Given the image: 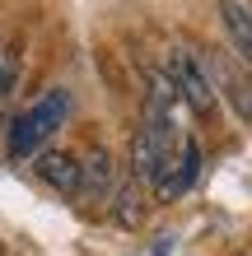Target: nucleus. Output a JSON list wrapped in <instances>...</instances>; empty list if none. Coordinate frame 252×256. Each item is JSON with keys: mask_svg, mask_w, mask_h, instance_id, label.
I'll use <instances>...</instances> for the list:
<instances>
[{"mask_svg": "<svg viewBox=\"0 0 252 256\" xmlns=\"http://www.w3.org/2000/svg\"><path fill=\"white\" fill-rule=\"evenodd\" d=\"M164 80L173 84L177 102H187L196 116H210V112H215V88H210V80L201 74V66L191 61V52H182V47H173V52H168V61H164Z\"/></svg>", "mask_w": 252, "mask_h": 256, "instance_id": "obj_2", "label": "nucleus"}, {"mask_svg": "<svg viewBox=\"0 0 252 256\" xmlns=\"http://www.w3.org/2000/svg\"><path fill=\"white\" fill-rule=\"evenodd\" d=\"M219 19H224V33H229V47L252 66V10L238 5V0H219Z\"/></svg>", "mask_w": 252, "mask_h": 256, "instance_id": "obj_5", "label": "nucleus"}, {"mask_svg": "<svg viewBox=\"0 0 252 256\" xmlns=\"http://www.w3.org/2000/svg\"><path fill=\"white\" fill-rule=\"evenodd\" d=\"M14 88H19V52H14V47H0V108L10 102Z\"/></svg>", "mask_w": 252, "mask_h": 256, "instance_id": "obj_8", "label": "nucleus"}, {"mask_svg": "<svg viewBox=\"0 0 252 256\" xmlns=\"http://www.w3.org/2000/svg\"><path fill=\"white\" fill-rule=\"evenodd\" d=\"M33 168H38L42 182H47L52 191H61V196H80V191H84V163H80L75 154L42 149V154L33 158Z\"/></svg>", "mask_w": 252, "mask_h": 256, "instance_id": "obj_4", "label": "nucleus"}, {"mask_svg": "<svg viewBox=\"0 0 252 256\" xmlns=\"http://www.w3.org/2000/svg\"><path fill=\"white\" fill-rule=\"evenodd\" d=\"M196 177H201V140H196V135H182L177 158L168 163V172L159 177L154 196H159V200H182V196L196 186Z\"/></svg>", "mask_w": 252, "mask_h": 256, "instance_id": "obj_3", "label": "nucleus"}, {"mask_svg": "<svg viewBox=\"0 0 252 256\" xmlns=\"http://www.w3.org/2000/svg\"><path fill=\"white\" fill-rule=\"evenodd\" d=\"M66 116H70V88H47L28 112L14 116V126L5 135V154L10 158H33V154H42V144L66 126Z\"/></svg>", "mask_w": 252, "mask_h": 256, "instance_id": "obj_1", "label": "nucleus"}, {"mask_svg": "<svg viewBox=\"0 0 252 256\" xmlns=\"http://www.w3.org/2000/svg\"><path fill=\"white\" fill-rule=\"evenodd\" d=\"M108 182H112V154L94 149V158L84 163V191H103Z\"/></svg>", "mask_w": 252, "mask_h": 256, "instance_id": "obj_7", "label": "nucleus"}, {"mask_svg": "<svg viewBox=\"0 0 252 256\" xmlns=\"http://www.w3.org/2000/svg\"><path fill=\"white\" fill-rule=\"evenodd\" d=\"M215 80L224 84V98L233 102V112H238V122H252V80L243 70H233L229 61L215 66Z\"/></svg>", "mask_w": 252, "mask_h": 256, "instance_id": "obj_6", "label": "nucleus"}]
</instances>
